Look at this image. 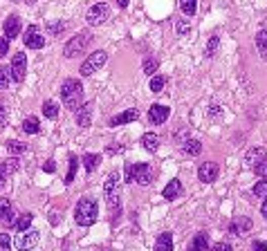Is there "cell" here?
Returning <instances> with one entry per match:
<instances>
[{
	"label": "cell",
	"instance_id": "6da1fadb",
	"mask_svg": "<svg viewBox=\"0 0 267 251\" xmlns=\"http://www.w3.org/2000/svg\"><path fill=\"white\" fill-rule=\"evenodd\" d=\"M61 99L63 103H65L67 110H72V112H77L79 106L83 103V86L79 78H65L61 86Z\"/></svg>",
	"mask_w": 267,
	"mask_h": 251
},
{
	"label": "cell",
	"instance_id": "7a4b0ae2",
	"mask_svg": "<svg viewBox=\"0 0 267 251\" xmlns=\"http://www.w3.org/2000/svg\"><path fill=\"white\" fill-rule=\"evenodd\" d=\"M99 218V202L94 197H81L74 206V220L81 227H92Z\"/></svg>",
	"mask_w": 267,
	"mask_h": 251
},
{
	"label": "cell",
	"instance_id": "3957f363",
	"mask_svg": "<svg viewBox=\"0 0 267 251\" xmlns=\"http://www.w3.org/2000/svg\"><path fill=\"white\" fill-rule=\"evenodd\" d=\"M90 40H92V34L88 29L77 36H72L65 43V47H63V56H65V59H74V56L83 54V52L88 50V45H90Z\"/></svg>",
	"mask_w": 267,
	"mask_h": 251
},
{
	"label": "cell",
	"instance_id": "277c9868",
	"mask_svg": "<svg viewBox=\"0 0 267 251\" xmlns=\"http://www.w3.org/2000/svg\"><path fill=\"white\" fill-rule=\"evenodd\" d=\"M106 61H108V54L103 50H97V52H92L90 56H88L86 61L81 63V76H90L94 74V72H99L103 65H106Z\"/></svg>",
	"mask_w": 267,
	"mask_h": 251
},
{
	"label": "cell",
	"instance_id": "5b68a950",
	"mask_svg": "<svg viewBox=\"0 0 267 251\" xmlns=\"http://www.w3.org/2000/svg\"><path fill=\"white\" fill-rule=\"evenodd\" d=\"M103 195H106L110 206L119 204V175L117 173H110L106 177V182H103Z\"/></svg>",
	"mask_w": 267,
	"mask_h": 251
},
{
	"label": "cell",
	"instance_id": "8992f818",
	"mask_svg": "<svg viewBox=\"0 0 267 251\" xmlns=\"http://www.w3.org/2000/svg\"><path fill=\"white\" fill-rule=\"evenodd\" d=\"M108 16H110L108 5L106 3H97V5H92V7L88 9L86 20H88V25H103L108 20Z\"/></svg>",
	"mask_w": 267,
	"mask_h": 251
},
{
	"label": "cell",
	"instance_id": "52a82bcc",
	"mask_svg": "<svg viewBox=\"0 0 267 251\" xmlns=\"http://www.w3.org/2000/svg\"><path fill=\"white\" fill-rule=\"evenodd\" d=\"M25 74H27V56L23 52H16L12 56V81L23 83Z\"/></svg>",
	"mask_w": 267,
	"mask_h": 251
},
{
	"label": "cell",
	"instance_id": "ba28073f",
	"mask_svg": "<svg viewBox=\"0 0 267 251\" xmlns=\"http://www.w3.org/2000/svg\"><path fill=\"white\" fill-rule=\"evenodd\" d=\"M23 43L27 50H41V47H45V36L41 34L36 25H29L27 31H25V36H23Z\"/></svg>",
	"mask_w": 267,
	"mask_h": 251
},
{
	"label": "cell",
	"instance_id": "9c48e42d",
	"mask_svg": "<svg viewBox=\"0 0 267 251\" xmlns=\"http://www.w3.org/2000/svg\"><path fill=\"white\" fill-rule=\"evenodd\" d=\"M133 182L139 186H148L153 182V166L150 164H133Z\"/></svg>",
	"mask_w": 267,
	"mask_h": 251
},
{
	"label": "cell",
	"instance_id": "30bf717a",
	"mask_svg": "<svg viewBox=\"0 0 267 251\" xmlns=\"http://www.w3.org/2000/svg\"><path fill=\"white\" fill-rule=\"evenodd\" d=\"M220 175V166L216 161H204V164L198 169V180L204 182V184H211V182H216Z\"/></svg>",
	"mask_w": 267,
	"mask_h": 251
},
{
	"label": "cell",
	"instance_id": "8fae6325",
	"mask_svg": "<svg viewBox=\"0 0 267 251\" xmlns=\"http://www.w3.org/2000/svg\"><path fill=\"white\" fill-rule=\"evenodd\" d=\"M251 227H254V222H251L247 216H238V218L232 220V224H229V233L238 235V238H243L245 233L251 231Z\"/></svg>",
	"mask_w": 267,
	"mask_h": 251
},
{
	"label": "cell",
	"instance_id": "7c38bea8",
	"mask_svg": "<svg viewBox=\"0 0 267 251\" xmlns=\"http://www.w3.org/2000/svg\"><path fill=\"white\" fill-rule=\"evenodd\" d=\"M0 224H3V227H12V224H16L14 206H12V202H9L7 197L0 200Z\"/></svg>",
	"mask_w": 267,
	"mask_h": 251
},
{
	"label": "cell",
	"instance_id": "4fadbf2b",
	"mask_svg": "<svg viewBox=\"0 0 267 251\" xmlns=\"http://www.w3.org/2000/svg\"><path fill=\"white\" fill-rule=\"evenodd\" d=\"M137 117H139V110L137 108H128V110H124V112L115 114V117L108 121V126H110V128H117V126H124V123L135 121Z\"/></svg>",
	"mask_w": 267,
	"mask_h": 251
},
{
	"label": "cell",
	"instance_id": "5bb4252c",
	"mask_svg": "<svg viewBox=\"0 0 267 251\" xmlns=\"http://www.w3.org/2000/svg\"><path fill=\"white\" fill-rule=\"evenodd\" d=\"M169 114H171V108L162 106V103H155V106H150V110H148V121L153 126H160L169 119Z\"/></svg>",
	"mask_w": 267,
	"mask_h": 251
},
{
	"label": "cell",
	"instance_id": "9a60e30c",
	"mask_svg": "<svg viewBox=\"0 0 267 251\" xmlns=\"http://www.w3.org/2000/svg\"><path fill=\"white\" fill-rule=\"evenodd\" d=\"M90 123H92V101H86V103H81L79 110H77V126L88 128Z\"/></svg>",
	"mask_w": 267,
	"mask_h": 251
},
{
	"label": "cell",
	"instance_id": "2e32d148",
	"mask_svg": "<svg viewBox=\"0 0 267 251\" xmlns=\"http://www.w3.org/2000/svg\"><path fill=\"white\" fill-rule=\"evenodd\" d=\"M3 29H5V36H9V38H16V36L20 34V18L16 14L7 16V20H5V25H3Z\"/></svg>",
	"mask_w": 267,
	"mask_h": 251
},
{
	"label": "cell",
	"instance_id": "e0dca14e",
	"mask_svg": "<svg viewBox=\"0 0 267 251\" xmlns=\"http://www.w3.org/2000/svg\"><path fill=\"white\" fill-rule=\"evenodd\" d=\"M39 240H41V233L39 231H29V229H27V233L23 231V235H20L18 247L20 249H31V247H36V244H39Z\"/></svg>",
	"mask_w": 267,
	"mask_h": 251
},
{
	"label": "cell",
	"instance_id": "ac0fdd59",
	"mask_svg": "<svg viewBox=\"0 0 267 251\" xmlns=\"http://www.w3.org/2000/svg\"><path fill=\"white\" fill-rule=\"evenodd\" d=\"M182 195V182L180 180H171L169 184L164 186V191H162V197H166V200H175V197Z\"/></svg>",
	"mask_w": 267,
	"mask_h": 251
},
{
	"label": "cell",
	"instance_id": "d6986e66",
	"mask_svg": "<svg viewBox=\"0 0 267 251\" xmlns=\"http://www.w3.org/2000/svg\"><path fill=\"white\" fill-rule=\"evenodd\" d=\"M141 146H144V150H148V153H155V150L160 148V137H157L155 133H144L141 135Z\"/></svg>",
	"mask_w": 267,
	"mask_h": 251
},
{
	"label": "cell",
	"instance_id": "ffe728a7",
	"mask_svg": "<svg viewBox=\"0 0 267 251\" xmlns=\"http://www.w3.org/2000/svg\"><path fill=\"white\" fill-rule=\"evenodd\" d=\"M81 161H83V169H86L88 173H94V171H97V166H99V161H101V155L86 153V155L81 157Z\"/></svg>",
	"mask_w": 267,
	"mask_h": 251
},
{
	"label": "cell",
	"instance_id": "44dd1931",
	"mask_svg": "<svg viewBox=\"0 0 267 251\" xmlns=\"http://www.w3.org/2000/svg\"><path fill=\"white\" fill-rule=\"evenodd\" d=\"M265 157V150L260 148V146H256V148H249L247 150V155H245V161H247V166H251V169H254L256 164H258L260 159H263Z\"/></svg>",
	"mask_w": 267,
	"mask_h": 251
},
{
	"label": "cell",
	"instance_id": "7402d4cb",
	"mask_svg": "<svg viewBox=\"0 0 267 251\" xmlns=\"http://www.w3.org/2000/svg\"><path fill=\"white\" fill-rule=\"evenodd\" d=\"M256 50H258L260 59L267 61V29H260L256 34Z\"/></svg>",
	"mask_w": 267,
	"mask_h": 251
},
{
	"label": "cell",
	"instance_id": "603a6c76",
	"mask_svg": "<svg viewBox=\"0 0 267 251\" xmlns=\"http://www.w3.org/2000/svg\"><path fill=\"white\" fill-rule=\"evenodd\" d=\"M155 249L157 251H171L173 249V235L169 231H164L157 238V242H155Z\"/></svg>",
	"mask_w": 267,
	"mask_h": 251
},
{
	"label": "cell",
	"instance_id": "cb8c5ba5",
	"mask_svg": "<svg viewBox=\"0 0 267 251\" xmlns=\"http://www.w3.org/2000/svg\"><path fill=\"white\" fill-rule=\"evenodd\" d=\"M18 169H20V164H18V159H16V157H12V159H5L3 164H0V173H3L5 177L14 175Z\"/></svg>",
	"mask_w": 267,
	"mask_h": 251
},
{
	"label": "cell",
	"instance_id": "d4e9b609",
	"mask_svg": "<svg viewBox=\"0 0 267 251\" xmlns=\"http://www.w3.org/2000/svg\"><path fill=\"white\" fill-rule=\"evenodd\" d=\"M77 169H79V157L77 155H70V166H67V175H65V186H70L77 177Z\"/></svg>",
	"mask_w": 267,
	"mask_h": 251
},
{
	"label": "cell",
	"instance_id": "484cf974",
	"mask_svg": "<svg viewBox=\"0 0 267 251\" xmlns=\"http://www.w3.org/2000/svg\"><path fill=\"white\" fill-rule=\"evenodd\" d=\"M41 130V121H39V117H27L23 121V133L25 135H36Z\"/></svg>",
	"mask_w": 267,
	"mask_h": 251
},
{
	"label": "cell",
	"instance_id": "4316f807",
	"mask_svg": "<svg viewBox=\"0 0 267 251\" xmlns=\"http://www.w3.org/2000/svg\"><path fill=\"white\" fill-rule=\"evenodd\" d=\"M184 153L191 155V157H198L202 153V144L198 139H186L184 141Z\"/></svg>",
	"mask_w": 267,
	"mask_h": 251
},
{
	"label": "cell",
	"instance_id": "83f0119b",
	"mask_svg": "<svg viewBox=\"0 0 267 251\" xmlns=\"http://www.w3.org/2000/svg\"><path fill=\"white\" fill-rule=\"evenodd\" d=\"M7 150H9V155H23L25 150H27V144H23V141H18V139H9Z\"/></svg>",
	"mask_w": 267,
	"mask_h": 251
},
{
	"label": "cell",
	"instance_id": "f1b7e54d",
	"mask_svg": "<svg viewBox=\"0 0 267 251\" xmlns=\"http://www.w3.org/2000/svg\"><path fill=\"white\" fill-rule=\"evenodd\" d=\"M196 9H198V0H180V12L188 16V18L196 14Z\"/></svg>",
	"mask_w": 267,
	"mask_h": 251
},
{
	"label": "cell",
	"instance_id": "f546056e",
	"mask_svg": "<svg viewBox=\"0 0 267 251\" xmlns=\"http://www.w3.org/2000/svg\"><path fill=\"white\" fill-rule=\"evenodd\" d=\"M191 247L196 249V251H207V247H209V238H207V233H198L196 238H193Z\"/></svg>",
	"mask_w": 267,
	"mask_h": 251
},
{
	"label": "cell",
	"instance_id": "4dcf8cb0",
	"mask_svg": "<svg viewBox=\"0 0 267 251\" xmlns=\"http://www.w3.org/2000/svg\"><path fill=\"white\" fill-rule=\"evenodd\" d=\"M31 220H34V216H31V213H23V216L16 220V229H18L20 233L27 231V229L31 227Z\"/></svg>",
	"mask_w": 267,
	"mask_h": 251
},
{
	"label": "cell",
	"instance_id": "1f68e13d",
	"mask_svg": "<svg viewBox=\"0 0 267 251\" xmlns=\"http://www.w3.org/2000/svg\"><path fill=\"white\" fill-rule=\"evenodd\" d=\"M43 114L47 119H56L59 117V106H56V101H45L43 103Z\"/></svg>",
	"mask_w": 267,
	"mask_h": 251
},
{
	"label": "cell",
	"instance_id": "d6a6232c",
	"mask_svg": "<svg viewBox=\"0 0 267 251\" xmlns=\"http://www.w3.org/2000/svg\"><path fill=\"white\" fill-rule=\"evenodd\" d=\"M9 81H12V67L3 65V67H0V90L9 88Z\"/></svg>",
	"mask_w": 267,
	"mask_h": 251
},
{
	"label": "cell",
	"instance_id": "836d02e7",
	"mask_svg": "<svg viewBox=\"0 0 267 251\" xmlns=\"http://www.w3.org/2000/svg\"><path fill=\"white\" fill-rule=\"evenodd\" d=\"M164 86H166V76H160V74L150 76V92H162Z\"/></svg>",
	"mask_w": 267,
	"mask_h": 251
},
{
	"label": "cell",
	"instance_id": "e575fe53",
	"mask_svg": "<svg viewBox=\"0 0 267 251\" xmlns=\"http://www.w3.org/2000/svg\"><path fill=\"white\" fill-rule=\"evenodd\" d=\"M218 45H220V36H211V38H209V43H207V50H204V54H207L209 59H211V56H216Z\"/></svg>",
	"mask_w": 267,
	"mask_h": 251
},
{
	"label": "cell",
	"instance_id": "d590c367",
	"mask_svg": "<svg viewBox=\"0 0 267 251\" xmlns=\"http://www.w3.org/2000/svg\"><path fill=\"white\" fill-rule=\"evenodd\" d=\"M251 193H254L256 197H265L267 195V177H263L260 182H256L254 188H251Z\"/></svg>",
	"mask_w": 267,
	"mask_h": 251
},
{
	"label": "cell",
	"instance_id": "8d00e7d4",
	"mask_svg": "<svg viewBox=\"0 0 267 251\" xmlns=\"http://www.w3.org/2000/svg\"><path fill=\"white\" fill-rule=\"evenodd\" d=\"M65 27H67V23L59 20V23H50V25H47V31H50L52 36H61L63 31H65Z\"/></svg>",
	"mask_w": 267,
	"mask_h": 251
},
{
	"label": "cell",
	"instance_id": "74e56055",
	"mask_svg": "<svg viewBox=\"0 0 267 251\" xmlns=\"http://www.w3.org/2000/svg\"><path fill=\"white\" fill-rule=\"evenodd\" d=\"M141 67H144V74L153 76L160 65H157V61H155V59H144V65H141Z\"/></svg>",
	"mask_w": 267,
	"mask_h": 251
},
{
	"label": "cell",
	"instance_id": "f35d334b",
	"mask_svg": "<svg viewBox=\"0 0 267 251\" xmlns=\"http://www.w3.org/2000/svg\"><path fill=\"white\" fill-rule=\"evenodd\" d=\"M254 173H256V175H258V177H267V155H265L263 159L258 161V164L254 166Z\"/></svg>",
	"mask_w": 267,
	"mask_h": 251
},
{
	"label": "cell",
	"instance_id": "ab89813d",
	"mask_svg": "<svg viewBox=\"0 0 267 251\" xmlns=\"http://www.w3.org/2000/svg\"><path fill=\"white\" fill-rule=\"evenodd\" d=\"M9 43H12L9 36H0V59H3L5 54H9Z\"/></svg>",
	"mask_w": 267,
	"mask_h": 251
},
{
	"label": "cell",
	"instance_id": "60d3db41",
	"mask_svg": "<svg viewBox=\"0 0 267 251\" xmlns=\"http://www.w3.org/2000/svg\"><path fill=\"white\" fill-rule=\"evenodd\" d=\"M188 29H191V25H188V20H177V25H175V31H177V36H184Z\"/></svg>",
	"mask_w": 267,
	"mask_h": 251
},
{
	"label": "cell",
	"instance_id": "b9f144b4",
	"mask_svg": "<svg viewBox=\"0 0 267 251\" xmlns=\"http://www.w3.org/2000/svg\"><path fill=\"white\" fill-rule=\"evenodd\" d=\"M12 247V238H9V233H0V251H9Z\"/></svg>",
	"mask_w": 267,
	"mask_h": 251
},
{
	"label": "cell",
	"instance_id": "7bdbcfd3",
	"mask_svg": "<svg viewBox=\"0 0 267 251\" xmlns=\"http://www.w3.org/2000/svg\"><path fill=\"white\" fill-rule=\"evenodd\" d=\"M251 249L254 251H267V242H263V240H254V242H251Z\"/></svg>",
	"mask_w": 267,
	"mask_h": 251
},
{
	"label": "cell",
	"instance_id": "ee69618b",
	"mask_svg": "<svg viewBox=\"0 0 267 251\" xmlns=\"http://www.w3.org/2000/svg\"><path fill=\"white\" fill-rule=\"evenodd\" d=\"M43 171H45V173H54V171H56V164H54V159H47L45 164H43Z\"/></svg>",
	"mask_w": 267,
	"mask_h": 251
},
{
	"label": "cell",
	"instance_id": "f6af8a7d",
	"mask_svg": "<svg viewBox=\"0 0 267 251\" xmlns=\"http://www.w3.org/2000/svg\"><path fill=\"white\" fill-rule=\"evenodd\" d=\"M5 126H7V110L0 106V130H3Z\"/></svg>",
	"mask_w": 267,
	"mask_h": 251
},
{
	"label": "cell",
	"instance_id": "bcb514c9",
	"mask_svg": "<svg viewBox=\"0 0 267 251\" xmlns=\"http://www.w3.org/2000/svg\"><path fill=\"white\" fill-rule=\"evenodd\" d=\"M213 249L216 251H232V244L229 242H218V244H213Z\"/></svg>",
	"mask_w": 267,
	"mask_h": 251
},
{
	"label": "cell",
	"instance_id": "7dc6e473",
	"mask_svg": "<svg viewBox=\"0 0 267 251\" xmlns=\"http://www.w3.org/2000/svg\"><path fill=\"white\" fill-rule=\"evenodd\" d=\"M126 182H133V164H126V175H124Z\"/></svg>",
	"mask_w": 267,
	"mask_h": 251
},
{
	"label": "cell",
	"instance_id": "c3c4849f",
	"mask_svg": "<svg viewBox=\"0 0 267 251\" xmlns=\"http://www.w3.org/2000/svg\"><path fill=\"white\" fill-rule=\"evenodd\" d=\"M260 211H263V218L267 220V195H265V202H263V206H260Z\"/></svg>",
	"mask_w": 267,
	"mask_h": 251
},
{
	"label": "cell",
	"instance_id": "681fc988",
	"mask_svg": "<svg viewBox=\"0 0 267 251\" xmlns=\"http://www.w3.org/2000/svg\"><path fill=\"white\" fill-rule=\"evenodd\" d=\"M117 5H119L122 9H126V7H128V0H117Z\"/></svg>",
	"mask_w": 267,
	"mask_h": 251
},
{
	"label": "cell",
	"instance_id": "f907efd6",
	"mask_svg": "<svg viewBox=\"0 0 267 251\" xmlns=\"http://www.w3.org/2000/svg\"><path fill=\"white\" fill-rule=\"evenodd\" d=\"M5 182H7V177H5V175H3V173H0V188H3V186H5Z\"/></svg>",
	"mask_w": 267,
	"mask_h": 251
},
{
	"label": "cell",
	"instance_id": "816d5d0a",
	"mask_svg": "<svg viewBox=\"0 0 267 251\" xmlns=\"http://www.w3.org/2000/svg\"><path fill=\"white\" fill-rule=\"evenodd\" d=\"M27 3H34V0H27Z\"/></svg>",
	"mask_w": 267,
	"mask_h": 251
}]
</instances>
